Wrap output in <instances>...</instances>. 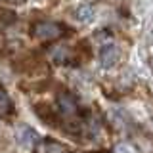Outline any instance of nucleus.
<instances>
[{"instance_id": "nucleus-6", "label": "nucleus", "mask_w": 153, "mask_h": 153, "mask_svg": "<svg viewBox=\"0 0 153 153\" xmlns=\"http://www.w3.org/2000/svg\"><path fill=\"white\" fill-rule=\"evenodd\" d=\"M115 153H134V149L128 143H119V146L115 147Z\"/></svg>"}, {"instance_id": "nucleus-1", "label": "nucleus", "mask_w": 153, "mask_h": 153, "mask_svg": "<svg viewBox=\"0 0 153 153\" xmlns=\"http://www.w3.org/2000/svg\"><path fill=\"white\" fill-rule=\"evenodd\" d=\"M119 56H121L119 46L113 44V42H107V44H103L100 48V63H102L103 69H111V67L117 65Z\"/></svg>"}, {"instance_id": "nucleus-2", "label": "nucleus", "mask_w": 153, "mask_h": 153, "mask_svg": "<svg viewBox=\"0 0 153 153\" xmlns=\"http://www.w3.org/2000/svg\"><path fill=\"white\" fill-rule=\"evenodd\" d=\"M36 35L40 38H54L59 35V27L56 23H42L36 27Z\"/></svg>"}, {"instance_id": "nucleus-4", "label": "nucleus", "mask_w": 153, "mask_h": 153, "mask_svg": "<svg viewBox=\"0 0 153 153\" xmlns=\"http://www.w3.org/2000/svg\"><path fill=\"white\" fill-rule=\"evenodd\" d=\"M36 140V132H33L31 128H25V130L21 132V143L23 146H33Z\"/></svg>"}, {"instance_id": "nucleus-3", "label": "nucleus", "mask_w": 153, "mask_h": 153, "mask_svg": "<svg viewBox=\"0 0 153 153\" xmlns=\"http://www.w3.org/2000/svg\"><path fill=\"white\" fill-rule=\"evenodd\" d=\"M75 17H76V21H80V23H88V21H92V19H94V8H92V6H88V4H82V6L76 8Z\"/></svg>"}, {"instance_id": "nucleus-5", "label": "nucleus", "mask_w": 153, "mask_h": 153, "mask_svg": "<svg viewBox=\"0 0 153 153\" xmlns=\"http://www.w3.org/2000/svg\"><path fill=\"white\" fill-rule=\"evenodd\" d=\"M8 105H10V100H8V96L4 94V92H0V113H4L8 109Z\"/></svg>"}, {"instance_id": "nucleus-7", "label": "nucleus", "mask_w": 153, "mask_h": 153, "mask_svg": "<svg viewBox=\"0 0 153 153\" xmlns=\"http://www.w3.org/2000/svg\"><path fill=\"white\" fill-rule=\"evenodd\" d=\"M61 105H63V109H65V113H73V109H75V105H73V102L71 100H67V98H63L59 102Z\"/></svg>"}]
</instances>
